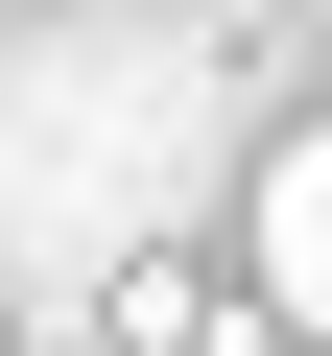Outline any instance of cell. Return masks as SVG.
Here are the masks:
<instances>
[{
    "instance_id": "cell-1",
    "label": "cell",
    "mask_w": 332,
    "mask_h": 356,
    "mask_svg": "<svg viewBox=\"0 0 332 356\" xmlns=\"http://www.w3.org/2000/svg\"><path fill=\"white\" fill-rule=\"evenodd\" d=\"M238 261H261V309L332 356V143H261V191H238Z\"/></svg>"
}]
</instances>
